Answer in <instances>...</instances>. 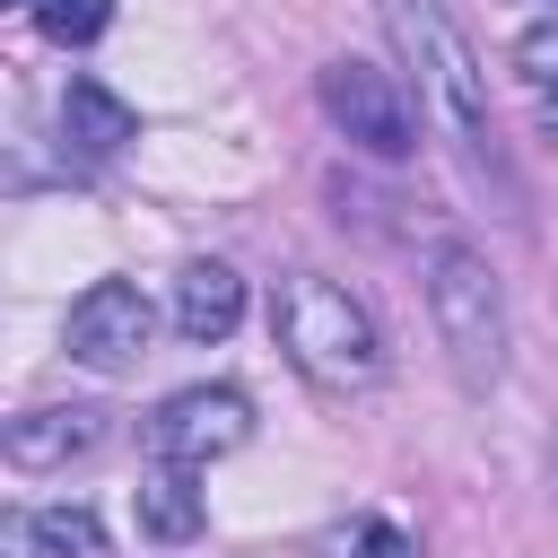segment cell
Returning <instances> with one entry per match:
<instances>
[{"mask_svg": "<svg viewBox=\"0 0 558 558\" xmlns=\"http://www.w3.org/2000/svg\"><path fill=\"white\" fill-rule=\"evenodd\" d=\"M270 331H279L288 366H296L314 392H366V384L384 375V331H375V314H366L340 279H323V270L279 279Z\"/></svg>", "mask_w": 558, "mask_h": 558, "instance_id": "1", "label": "cell"}, {"mask_svg": "<svg viewBox=\"0 0 558 558\" xmlns=\"http://www.w3.org/2000/svg\"><path fill=\"white\" fill-rule=\"evenodd\" d=\"M384 26L401 44V61L418 70V105L445 122V140H462L480 166H497V122H488V70L471 52V35L453 26L445 0H384Z\"/></svg>", "mask_w": 558, "mask_h": 558, "instance_id": "2", "label": "cell"}, {"mask_svg": "<svg viewBox=\"0 0 558 558\" xmlns=\"http://www.w3.org/2000/svg\"><path fill=\"white\" fill-rule=\"evenodd\" d=\"M427 314L445 340V366L462 392H488L506 375V279L488 270L480 244H436L427 253Z\"/></svg>", "mask_w": 558, "mask_h": 558, "instance_id": "3", "label": "cell"}, {"mask_svg": "<svg viewBox=\"0 0 558 558\" xmlns=\"http://www.w3.org/2000/svg\"><path fill=\"white\" fill-rule=\"evenodd\" d=\"M323 113H331V131H340L349 148H366V157H410V148H418L410 87H401L392 70L357 61V52L323 61Z\"/></svg>", "mask_w": 558, "mask_h": 558, "instance_id": "4", "label": "cell"}, {"mask_svg": "<svg viewBox=\"0 0 558 558\" xmlns=\"http://www.w3.org/2000/svg\"><path fill=\"white\" fill-rule=\"evenodd\" d=\"M244 436H253V401H244L235 384H183V392H166L157 418H148V453L174 462V471H201V462L235 453Z\"/></svg>", "mask_w": 558, "mask_h": 558, "instance_id": "5", "label": "cell"}, {"mask_svg": "<svg viewBox=\"0 0 558 558\" xmlns=\"http://www.w3.org/2000/svg\"><path fill=\"white\" fill-rule=\"evenodd\" d=\"M148 340H157V305H148L131 279H96V288L70 305V323H61V349H70L78 366H96V375L140 366Z\"/></svg>", "mask_w": 558, "mask_h": 558, "instance_id": "6", "label": "cell"}, {"mask_svg": "<svg viewBox=\"0 0 558 558\" xmlns=\"http://www.w3.org/2000/svg\"><path fill=\"white\" fill-rule=\"evenodd\" d=\"M96 445H105V410H26V418H9V462L17 471H61Z\"/></svg>", "mask_w": 558, "mask_h": 558, "instance_id": "7", "label": "cell"}, {"mask_svg": "<svg viewBox=\"0 0 558 558\" xmlns=\"http://www.w3.org/2000/svg\"><path fill=\"white\" fill-rule=\"evenodd\" d=\"M244 323V279L227 262H183L174 279V331L183 340H227Z\"/></svg>", "mask_w": 558, "mask_h": 558, "instance_id": "8", "label": "cell"}, {"mask_svg": "<svg viewBox=\"0 0 558 558\" xmlns=\"http://www.w3.org/2000/svg\"><path fill=\"white\" fill-rule=\"evenodd\" d=\"M61 140H70L78 157H113V148L131 140V105H122L105 78H70V87H61Z\"/></svg>", "mask_w": 558, "mask_h": 558, "instance_id": "9", "label": "cell"}, {"mask_svg": "<svg viewBox=\"0 0 558 558\" xmlns=\"http://www.w3.org/2000/svg\"><path fill=\"white\" fill-rule=\"evenodd\" d=\"M131 514H140V532H148V541H192L209 506H201L192 471H174V462H166V471H148V480L131 488Z\"/></svg>", "mask_w": 558, "mask_h": 558, "instance_id": "10", "label": "cell"}, {"mask_svg": "<svg viewBox=\"0 0 558 558\" xmlns=\"http://www.w3.org/2000/svg\"><path fill=\"white\" fill-rule=\"evenodd\" d=\"M26 532L44 558H105V523L87 506H44V514H26Z\"/></svg>", "mask_w": 558, "mask_h": 558, "instance_id": "11", "label": "cell"}, {"mask_svg": "<svg viewBox=\"0 0 558 558\" xmlns=\"http://www.w3.org/2000/svg\"><path fill=\"white\" fill-rule=\"evenodd\" d=\"M35 26L52 44H96L113 26V0H35Z\"/></svg>", "mask_w": 558, "mask_h": 558, "instance_id": "12", "label": "cell"}, {"mask_svg": "<svg viewBox=\"0 0 558 558\" xmlns=\"http://www.w3.org/2000/svg\"><path fill=\"white\" fill-rule=\"evenodd\" d=\"M514 70L532 78V96H558V9L514 35Z\"/></svg>", "mask_w": 558, "mask_h": 558, "instance_id": "13", "label": "cell"}, {"mask_svg": "<svg viewBox=\"0 0 558 558\" xmlns=\"http://www.w3.org/2000/svg\"><path fill=\"white\" fill-rule=\"evenodd\" d=\"M17 9H35V0H17Z\"/></svg>", "mask_w": 558, "mask_h": 558, "instance_id": "14", "label": "cell"}]
</instances>
